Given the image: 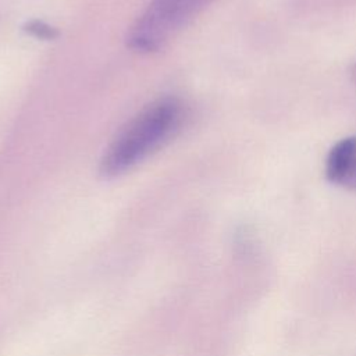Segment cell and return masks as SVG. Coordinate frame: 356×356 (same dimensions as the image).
<instances>
[{
  "label": "cell",
  "instance_id": "cell-1",
  "mask_svg": "<svg viewBox=\"0 0 356 356\" xmlns=\"http://www.w3.org/2000/svg\"><path fill=\"white\" fill-rule=\"evenodd\" d=\"M182 115V104L174 97H163L146 106L104 152L100 161L102 175L115 177L135 167L179 128Z\"/></svg>",
  "mask_w": 356,
  "mask_h": 356
},
{
  "label": "cell",
  "instance_id": "cell-4",
  "mask_svg": "<svg viewBox=\"0 0 356 356\" xmlns=\"http://www.w3.org/2000/svg\"><path fill=\"white\" fill-rule=\"evenodd\" d=\"M28 31L39 38H53L56 35V32L53 31V28L42 24V22H32L28 25Z\"/></svg>",
  "mask_w": 356,
  "mask_h": 356
},
{
  "label": "cell",
  "instance_id": "cell-3",
  "mask_svg": "<svg viewBox=\"0 0 356 356\" xmlns=\"http://www.w3.org/2000/svg\"><path fill=\"white\" fill-rule=\"evenodd\" d=\"M325 177L334 185L356 191V136L342 138L330 149Z\"/></svg>",
  "mask_w": 356,
  "mask_h": 356
},
{
  "label": "cell",
  "instance_id": "cell-2",
  "mask_svg": "<svg viewBox=\"0 0 356 356\" xmlns=\"http://www.w3.org/2000/svg\"><path fill=\"white\" fill-rule=\"evenodd\" d=\"M210 0H153L132 25L128 44L139 53L160 49Z\"/></svg>",
  "mask_w": 356,
  "mask_h": 356
},
{
  "label": "cell",
  "instance_id": "cell-5",
  "mask_svg": "<svg viewBox=\"0 0 356 356\" xmlns=\"http://www.w3.org/2000/svg\"><path fill=\"white\" fill-rule=\"evenodd\" d=\"M352 76H353V81L356 82V67L353 68V71H352Z\"/></svg>",
  "mask_w": 356,
  "mask_h": 356
}]
</instances>
